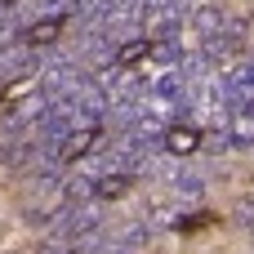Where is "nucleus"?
<instances>
[{"mask_svg":"<svg viewBox=\"0 0 254 254\" xmlns=\"http://www.w3.org/2000/svg\"><path fill=\"white\" fill-rule=\"evenodd\" d=\"M103 228V201H80V205H63L58 219H54V241H85Z\"/></svg>","mask_w":254,"mask_h":254,"instance_id":"obj_1","label":"nucleus"},{"mask_svg":"<svg viewBox=\"0 0 254 254\" xmlns=\"http://www.w3.org/2000/svg\"><path fill=\"white\" fill-rule=\"evenodd\" d=\"M246 49V22H228L219 36H205V58L210 63H219V58H232V54H241Z\"/></svg>","mask_w":254,"mask_h":254,"instance_id":"obj_2","label":"nucleus"},{"mask_svg":"<svg viewBox=\"0 0 254 254\" xmlns=\"http://www.w3.org/2000/svg\"><path fill=\"white\" fill-rule=\"evenodd\" d=\"M188 89H192V80H188L179 67H170L165 76H156V80H152V94H156V98H165V103H179Z\"/></svg>","mask_w":254,"mask_h":254,"instance_id":"obj_3","label":"nucleus"},{"mask_svg":"<svg viewBox=\"0 0 254 254\" xmlns=\"http://www.w3.org/2000/svg\"><path fill=\"white\" fill-rule=\"evenodd\" d=\"M170 188H174V196H201L205 192V179L192 165H174L170 170Z\"/></svg>","mask_w":254,"mask_h":254,"instance_id":"obj_4","label":"nucleus"},{"mask_svg":"<svg viewBox=\"0 0 254 254\" xmlns=\"http://www.w3.org/2000/svg\"><path fill=\"white\" fill-rule=\"evenodd\" d=\"M196 147H201V134H196L192 125H170V129H165V152L188 156V152H196Z\"/></svg>","mask_w":254,"mask_h":254,"instance_id":"obj_5","label":"nucleus"},{"mask_svg":"<svg viewBox=\"0 0 254 254\" xmlns=\"http://www.w3.org/2000/svg\"><path fill=\"white\" fill-rule=\"evenodd\" d=\"M129 183H134V174H98V183H94V201H116V196H125L129 192Z\"/></svg>","mask_w":254,"mask_h":254,"instance_id":"obj_6","label":"nucleus"},{"mask_svg":"<svg viewBox=\"0 0 254 254\" xmlns=\"http://www.w3.org/2000/svg\"><path fill=\"white\" fill-rule=\"evenodd\" d=\"M192 27H196L201 36H219V31L228 27V18H223V9H219V4H205V9H196V13H192Z\"/></svg>","mask_w":254,"mask_h":254,"instance_id":"obj_7","label":"nucleus"},{"mask_svg":"<svg viewBox=\"0 0 254 254\" xmlns=\"http://www.w3.org/2000/svg\"><path fill=\"white\" fill-rule=\"evenodd\" d=\"M138 58H152V40L147 36H134V40L116 45V67H134Z\"/></svg>","mask_w":254,"mask_h":254,"instance_id":"obj_8","label":"nucleus"},{"mask_svg":"<svg viewBox=\"0 0 254 254\" xmlns=\"http://www.w3.org/2000/svg\"><path fill=\"white\" fill-rule=\"evenodd\" d=\"M152 58L165 63V67H179V63H183V45H179V36H161V40H152Z\"/></svg>","mask_w":254,"mask_h":254,"instance_id":"obj_9","label":"nucleus"},{"mask_svg":"<svg viewBox=\"0 0 254 254\" xmlns=\"http://www.w3.org/2000/svg\"><path fill=\"white\" fill-rule=\"evenodd\" d=\"M36 18H71V0H36Z\"/></svg>","mask_w":254,"mask_h":254,"instance_id":"obj_10","label":"nucleus"}]
</instances>
